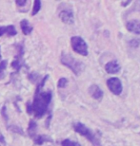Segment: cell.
I'll use <instances>...</instances> for the list:
<instances>
[{
    "label": "cell",
    "mask_w": 140,
    "mask_h": 146,
    "mask_svg": "<svg viewBox=\"0 0 140 146\" xmlns=\"http://www.w3.org/2000/svg\"><path fill=\"white\" fill-rule=\"evenodd\" d=\"M52 101L51 92H39L36 93L33 104H28V113H33L36 118H41L44 115L48 108L49 104Z\"/></svg>",
    "instance_id": "obj_1"
},
{
    "label": "cell",
    "mask_w": 140,
    "mask_h": 146,
    "mask_svg": "<svg viewBox=\"0 0 140 146\" xmlns=\"http://www.w3.org/2000/svg\"><path fill=\"white\" fill-rule=\"evenodd\" d=\"M60 61L62 65L66 66L67 68H69L75 75H79L80 73L84 70V68H85V65H84L82 62L76 60L75 58L72 57V55L66 53V52H62Z\"/></svg>",
    "instance_id": "obj_2"
},
{
    "label": "cell",
    "mask_w": 140,
    "mask_h": 146,
    "mask_svg": "<svg viewBox=\"0 0 140 146\" xmlns=\"http://www.w3.org/2000/svg\"><path fill=\"white\" fill-rule=\"evenodd\" d=\"M74 128L75 132L80 134L81 136H84L87 139H89V141H91L94 146H101L100 142H99L98 139L96 138L94 134H93L88 127H86L83 123H81V122H75V123L74 124Z\"/></svg>",
    "instance_id": "obj_3"
},
{
    "label": "cell",
    "mask_w": 140,
    "mask_h": 146,
    "mask_svg": "<svg viewBox=\"0 0 140 146\" xmlns=\"http://www.w3.org/2000/svg\"><path fill=\"white\" fill-rule=\"evenodd\" d=\"M72 48L78 54H81L83 56H87L88 55V46L87 43L84 41L83 38L80 36H74L71 39Z\"/></svg>",
    "instance_id": "obj_4"
},
{
    "label": "cell",
    "mask_w": 140,
    "mask_h": 146,
    "mask_svg": "<svg viewBox=\"0 0 140 146\" xmlns=\"http://www.w3.org/2000/svg\"><path fill=\"white\" fill-rule=\"evenodd\" d=\"M107 86H108V88L110 89V91L113 93L115 95H120L122 93V90H123L121 81L116 77L110 78L109 80L107 81Z\"/></svg>",
    "instance_id": "obj_5"
},
{
    "label": "cell",
    "mask_w": 140,
    "mask_h": 146,
    "mask_svg": "<svg viewBox=\"0 0 140 146\" xmlns=\"http://www.w3.org/2000/svg\"><path fill=\"white\" fill-rule=\"evenodd\" d=\"M89 93L93 99H95V100L100 101L101 99L103 98V91H102V89L98 86H96V84H92V86L89 87Z\"/></svg>",
    "instance_id": "obj_6"
},
{
    "label": "cell",
    "mask_w": 140,
    "mask_h": 146,
    "mask_svg": "<svg viewBox=\"0 0 140 146\" xmlns=\"http://www.w3.org/2000/svg\"><path fill=\"white\" fill-rule=\"evenodd\" d=\"M105 70H106L109 74H116L120 71V66L117 63L116 60L111 61V62L107 63L105 66Z\"/></svg>",
    "instance_id": "obj_7"
},
{
    "label": "cell",
    "mask_w": 140,
    "mask_h": 146,
    "mask_svg": "<svg viewBox=\"0 0 140 146\" xmlns=\"http://www.w3.org/2000/svg\"><path fill=\"white\" fill-rule=\"evenodd\" d=\"M60 19L66 24H72L74 23V13L71 10H63L59 13Z\"/></svg>",
    "instance_id": "obj_8"
},
{
    "label": "cell",
    "mask_w": 140,
    "mask_h": 146,
    "mask_svg": "<svg viewBox=\"0 0 140 146\" xmlns=\"http://www.w3.org/2000/svg\"><path fill=\"white\" fill-rule=\"evenodd\" d=\"M127 30L131 33L139 34L140 33V21L139 20H131L126 24Z\"/></svg>",
    "instance_id": "obj_9"
},
{
    "label": "cell",
    "mask_w": 140,
    "mask_h": 146,
    "mask_svg": "<svg viewBox=\"0 0 140 146\" xmlns=\"http://www.w3.org/2000/svg\"><path fill=\"white\" fill-rule=\"evenodd\" d=\"M20 27H21V30H22V33L25 34V35H28L30 34L31 31H33V27L30 25L28 20L26 19H23L21 22H20Z\"/></svg>",
    "instance_id": "obj_10"
},
{
    "label": "cell",
    "mask_w": 140,
    "mask_h": 146,
    "mask_svg": "<svg viewBox=\"0 0 140 146\" xmlns=\"http://www.w3.org/2000/svg\"><path fill=\"white\" fill-rule=\"evenodd\" d=\"M36 122L34 121H30V124H29V128H28V133L30 137H33L36 136Z\"/></svg>",
    "instance_id": "obj_11"
},
{
    "label": "cell",
    "mask_w": 140,
    "mask_h": 146,
    "mask_svg": "<svg viewBox=\"0 0 140 146\" xmlns=\"http://www.w3.org/2000/svg\"><path fill=\"white\" fill-rule=\"evenodd\" d=\"M47 141H51V139L47 138L46 136H38V137H36V138L34 139V142H36V144H38V145H41L43 142Z\"/></svg>",
    "instance_id": "obj_12"
},
{
    "label": "cell",
    "mask_w": 140,
    "mask_h": 146,
    "mask_svg": "<svg viewBox=\"0 0 140 146\" xmlns=\"http://www.w3.org/2000/svg\"><path fill=\"white\" fill-rule=\"evenodd\" d=\"M40 8H41V2H40L39 0H36L33 3V13H31V14H33V15H36V14L40 11Z\"/></svg>",
    "instance_id": "obj_13"
},
{
    "label": "cell",
    "mask_w": 140,
    "mask_h": 146,
    "mask_svg": "<svg viewBox=\"0 0 140 146\" xmlns=\"http://www.w3.org/2000/svg\"><path fill=\"white\" fill-rule=\"evenodd\" d=\"M6 33H8L9 36H14L16 34V31L13 26L11 25L9 27H6Z\"/></svg>",
    "instance_id": "obj_14"
},
{
    "label": "cell",
    "mask_w": 140,
    "mask_h": 146,
    "mask_svg": "<svg viewBox=\"0 0 140 146\" xmlns=\"http://www.w3.org/2000/svg\"><path fill=\"white\" fill-rule=\"evenodd\" d=\"M67 84H68V80H67L66 78H61L59 79V81H58L57 86L59 87V88H64V87L67 86Z\"/></svg>",
    "instance_id": "obj_15"
},
{
    "label": "cell",
    "mask_w": 140,
    "mask_h": 146,
    "mask_svg": "<svg viewBox=\"0 0 140 146\" xmlns=\"http://www.w3.org/2000/svg\"><path fill=\"white\" fill-rule=\"evenodd\" d=\"M10 130H11L13 132H14V133H17V134H20V135H23V131H22V129L20 127H18V126H15V125H11L10 127Z\"/></svg>",
    "instance_id": "obj_16"
},
{
    "label": "cell",
    "mask_w": 140,
    "mask_h": 146,
    "mask_svg": "<svg viewBox=\"0 0 140 146\" xmlns=\"http://www.w3.org/2000/svg\"><path fill=\"white\" fill-rule=\"evenodd\" d=\"M62 146H76L77 144L74 143V142H72V141H70V139H64L62 141V143H61Z\"/></svg>",
    "instance_id": "obj_17"
},
{
    "label": "cell",
    "mask_w": 140,
    "mask_h": 146,
    "mask_svg": "<svg viewBox=\"0 0 140 146\" xmlns=\"http://www.w3.org/2000/svg\"><path fill=\"white\" fill-rule=\"evenodd\" d=\"M11 66L15 69H19V68L21 66V65H20V61L18 59H15L13 63H11Z\"/></svg>",
    "instance_id": "obj_18"
},
{
    "label": "cell",
    "mask_w": 140,
    "mask_h": 146,
    "mask_svg": "<svg viewBox=\"0 0 140 146\" xmlns=\"http://www.w3.org/2000/svg\"><path fill=\"white\" fill-rule=\"evenodd\" d=\"M6 66H7V61L6 60L1 61V63H0V73H2L5 70Z\"/></svg>",
    "instance_id": "obj_19"
},
{
    "label": "cell",
    "mask_w": 140,
    "mask_h": 146,
    "mask_svg": "<svg viewBox=\"0 0 140 146\" xmlns=\"http://www.w3.org/2000/svg\"><path fill=\"white\" fill-rule=\"evenodd\" d=\"M139 43H140V41L139 40H136V39H135V40H132L130 42V45L132 46H137L138 45H139Z\"/></svg>",
    "instance_id": "obj_20"
},
{
    "label": "cell",
    "mask_w": 140,
    "mask_h": 146,
    "mask_svg": "<svg viewBox=\"0 0 140 146\" xmlns=\"http://www.w3.org/2000/svg\"><path fill=\"white\" fill-rule=\"evenodd\" d=\"M27 1H25V0H17L16 1V5L19 6V7H22V6H24Z\"/></svg>",
    "instance_id": "obj_21"
},
{
    "label": "cell",
    "mask_w": 140,
    "mask_h": 146,
    "mask_svg": "<svg viewBox=\"0 0 140 146\" xmlns=\"http://www.w3.org/2000/svg\"><path fill=\"white\" fill-rule=\"evenodd\" d=\"M4 33H6V27H0V36H2Z\"/></svg>",
    "instance_id": "obj_22"
},
{
    "label": "cell",
    "mask_w": 140,
    "mask_h": 146,
    "mask_svg": "<svg viewBox=\"0 0 140 146\" xmlns=\"http://www.w3.org/2000/svg\"><path fill=\"white\" fill-rule=\"evenodd\" d=\"M0 142H1V143H3V144H5V143H6L4 137H3V135H2L1 133H0Z\"/></svg>",
    "instance_id": "obj_23"
},
{
    "label": "cell",
    "mask_w": 140,
    "mask_h": 146,
    "mask_svg": "<svg viewBox=\"0 0 140 146\" xmlns=\"http://www.w3.org/2000/svg\"><path fill=\"white\" fill-rule=\"evenodd\" d=\"M5 110H6V108L5 107H3V110H2V114H3V116H4V118L7 119V117H6V113H5Z\"/></svg>",
    "instance_id": "obj_24"
},
{
    "label": "cell",
    "mask_w": 140,
    "mask_h": 146,
    "mask_svg": "<svg viewBox=\"0 0 140 146\" xmlns=\"http://www.w3.org/2000/svg\"><path fill=\"white\" fill-rule=\"evenodd\" d=\"M0 60H1V53H0Z\"/></svg>",
    "instance_id": "obj_25"
}]
</instances>
